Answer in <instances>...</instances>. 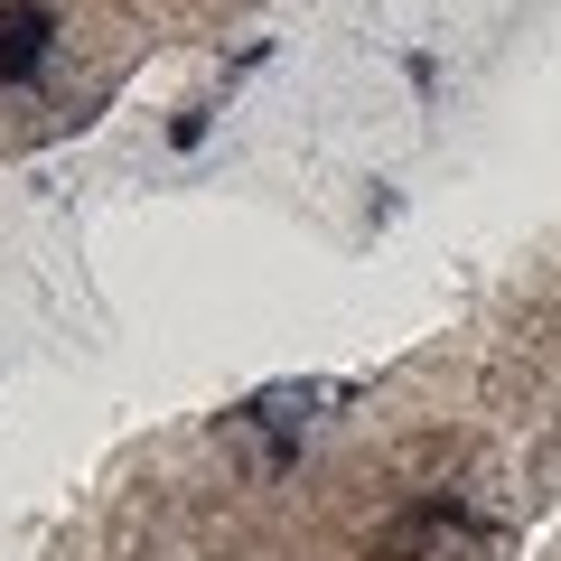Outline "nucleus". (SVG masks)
Returning <instances> with one entry per match:
<instances>
[{
    "label": "nucleus",
    "instance_id": "obj_1",
    "mask_svg": "<svg viewBox=\"0 0 561 561\" xmlns=\"http://www.w3.org/2000/svg\"><path fill=\"white\" fill-rule=\"evenodd\" d=\"M47 47H57V10H38V0H0V84H38Z\"/></svg>",
    "mask_w": 561,
    "mask_h": 561
}]
</instances>
